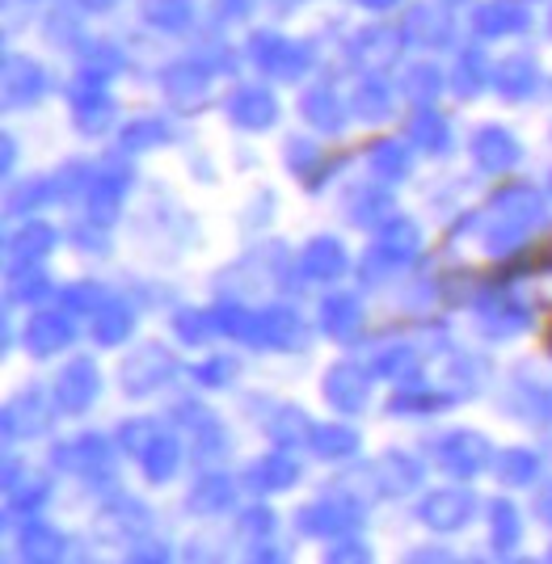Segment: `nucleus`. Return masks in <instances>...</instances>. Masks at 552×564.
Segmentation results:
<instances>
[{
	"instance_id": "1",
	"label": "nucleus",
	"mask_w": 552,
	"mask_h": 564,
	"mask_svg": "<svg viewBox=\"0 0 552 564\" xmlns=\"http://www.w3.org/2000/svg\"><path fill=\"white\" fill-rule=\"evenodd\" d=\"M473 506H468V497L464 494H443L434 497L431 506H426V518L431 522H439V527H456V522H464V514H468Z\"/></svg>"
},
{
	"instance_id": "2",
	"label": "nucleus",
	"mask_w": 552,
	"mask_h": 564,
	"mask_svg": "<svg viewBox=\"0 0 552 564\" xmlns=\"http://www.w3.org/2000/svg\"><path fill=\"white\" fill-rule=\"evenodd\" d=\"M68 337H73V325H68L64 316H39L34 329H30V341H34L39 350H55V346L68 341Z\"/></svg>"
},
{
	"instance_id": "3",
	"label": "nucleus",
	"mask_w": 552,
	"mask_h": 564,
	"mask_svg": "<svg viewBox=\"0 0 552 564\" xmlns=\"http://www.w3.org/2000/svg\"><path fill=\"white\" fill-rule=\"evenodd\" d=\"M232 115H237L245 127H262V122L274 118V101L266 94H240L237 101H232Z\"/></svg>"
},
{
	"instance_id": "4",
	"label": "nucleus",
	"mask_w": 552,
	"mask_h": 564,
	"mask_svg": "<svg viewBox=\"0 0 552 564\" xmlns=\"http://www.w3.org/2000/svg\"><path fill=\"white\" fill-rule=\"evenodd\" d=\"M477 161L489 169H502L515 161V148H510V140H506L502 131H485L477 140Z\"/></svg>"
},
{
	"instance_id": "5",
	"label": "nucleus",
	"mask_w": 552,
	"mask_h": 564,
	"mask_svg": "<svg viewBox=\"0 0 552 564\" xmlns=\"http://www.w3.org/2000/svg\"><path fill=\"white\" fill-rule=\"evenodd\" d=\"M59 397H64V404H85V400L94 397V371H89V362H76L73 376H64Z\"/></svg>"
},
{
	"instance_id": "6",
	"label": "nucleus",
	"mask_w": 552,
	"mask_h": 564,
	"mask_svg": "<svg viewBox=\"0 0 552 564\" xmlns=\"http://www.w3.org/2000/svg\"><path fill=\"white\" fill-rule=\"evenodd\" d=\"M480 455H485V451H480V438H452V447H443V459L456 471L477 468Z\"/></svg>"
},
{
	"instance_id": "7",
	"label": "nucleus",
	"mask_w": 552,
	"mask_h": 564,
	"mask_svg": "<svg viewBox=\"0 0 552 564\" xmlns=\"http://www.w3.org/2000/svg\"><path fill=\"white\" fill-rule=\"evenodd\" d=\"M329 397L337 404H346V409H359L362 400V379L355 371H334V383H329Z\"/></svg>"
},
{
	"instance_id": "8",
	"label": "nucleus",
	"mask_w": 552,
	"mask_h": 564,
	"mask_svg": "<svg viewBox=\"0 0 552 564\" xmlns=\"http://www.w3.org/2000/svg\"><path fill=\"white\" fill-rule=\"evenodd\" d=\"M337 265H342V249H334L329 240H321L313 253H309V270H313V274H329Z\"/></svg>"
},
{
	"instance_id": "9",
	"label": "nucleus",
	"mask_w": 552,
	"mask_h": 564,
	"mask_svg": "<svg viewBox=\"0 0 552 564\" xmlns=\"http://www.w3.org/2000/svg\"><path fill=\"white\" fill-rule=\"evenodd\" d=\"M316 443H325V455H346V451L355 447V438H350V434H346V430H321V434H316Z\"/></svg>"
},
{
	"instance_id": "10",
	"label": "nucleus",
	"mask_w": 552,
	"mask_h": 564,
	"mask_svg": "<svg viewBox=\"0 0 552 564\" xmlns=\"http://www.w3.org/2000/svg\"><path fill=\"white\" fill-rule=\"evenodd\" d=\"M346 325H355V304H329V329H346Z\"/></svg>"
},
{
	"instance_id": "11",
	"label": "nucleus",
	"mask_w": 552,
	"mask_h": 564,
	"mask_svg": "<svg viewBox=\"0 0 552 564\" xmlns=\"http://www.w3.org/2000/svg\"><path fill=\"white\" fill-rule=\"evenodd\" d=\"M371 4H385V0H371Z\"/></svg>"
}]
</instances>
